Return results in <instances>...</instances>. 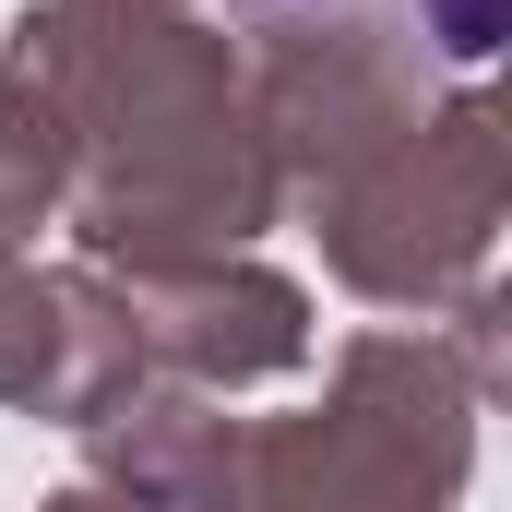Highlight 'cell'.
I'll list each match as a JSON object with an SVG mask.
<instances>
[{"label": "cell", "mask_w": 512, "mask_h": 512, "mask_svg": "<svg viewBox=\"0 0 512 512\" xmlns=\"http://www.w3.org/2000/svg\"><path fill=\"white\" fill-rule=\"evenodd\" d=\"M251 24H417L441 60H489L501 0H239Z\"/></svg>", "instance_id": "1"}]
</instances>
